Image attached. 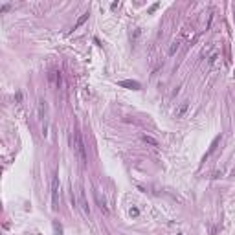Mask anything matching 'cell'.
<instances>
[{"instance_id": "1", "label": "cell", "mask_w": 235, "mask_h": 235, "mask_svg": "<svg viewBox=\"0 0 235 235\" xmlns=\"http://www.w3.org/2000/svg\"><path fill=\"white\" fill-rule=\"evenodd\" d=\"M70 145H72L74 154L77 156L79 164L85 167V165H86V147H85V141H83L81 132H79L77 129H74V131H72V134H70Z\"/></svg>"}, {"instance_id": "2", "label": "cell", "mask_w": 235, "mask_h": 235, "mask_svg": "<svg viewBox=\"0 0 235 235\" xmlns=\"http://www.w3.org/2000/svg\"><path fill=\"white\" fill-rule=\"evenodd\" d=\"M52 210H59V175H55L52 180Z\"/></svg>"}, {"instance_id": "3", "label": "cell", "mask_w": 235, "mask_h": 235, "mask_svg": "<svg viewBox=\"0 0 235 235\" xmlns=\"http://www.w3.org/2000/svg\"><path fill=\"white\" fill-rule=\"evenodd\" d=\"M94 196H96V202H98V208L101 210V213L103 215H108V206H107V200H105V196H101L98 189L94 191Z\"/></svg>"}, {"instance_id": "4", "label": "cell", "mask_w": 235, "mask_h": 235, "mask_svg": "<svg viewBox=\"0 0 235 235\" xmlns=\"http://www.w3.org/2000/svg\"><path fill=\"white\" fill-rule=\"evenodd\" d=\"M79 198H81V208H83L85 215L90 217V208H88V202H86V195H85V189H83V186H79Z\"/></svg>"}, {"instance_id": "5", "label": "cell", "mask_w": 235, "mask_h": 235, "mask_svg": "<svg viewBox=\"0 0 235 235\" xmlns=\"http://www.w3.org/2000/svg\"><path fill=\"white\" fill-rule=\"evenodd\" d=\"M119 86H123V88H131V90H140V88H141V85H140L138 81H131V79L119 81Z\"/></svg>"}, {"instance_id": "6", "label": "cell", "mask_w": 235, "mask_h": 235, "mask_svg": "<svg viewBox=\"0 0 235 235\" xmlns=\"http://www.w3.org/2000/svg\"><path fill=\"white\" fill-rule=\"evenodd\" d=\"M187 110H189V101H184V103H180V107L176 108L175 116L176 118H184L186 114H187Z\"/></svg>"}, {"instance_id": "7", "label": "cell", "mask_w": 235, "mask_h": 235, "mask_svg": "<svg viewBox=\"0 0 235 235\" xmlns=\"http://www.w3.org/2000/svg\"><path fill=\"white\" fill-rule=\"evenodd\" d=\"M46 110H48L46 108V101L44 99H39V110H37L39 112V119H44L46 118Z\"/></svg>"}, {"instance_id": "8", "label": "cell", "mask_w": 235, "mask_h": 235, "mask_svg": "<svg viewBox=\"0 0 235 235\" xmlns=\"http://www.w3.org/2000/svg\"><path fill=\"white\" fill-rule=\"evenodd\" d=\"M141 140H143L147 145H151V147H160V143H158V141H156L153 136H147V134H143V136H141Z\"/></svg>"}, {"instance_id": "9", "label": "cell", "mask_w": 235, "mask_h": 235, "mask_svg": "<svg viewBox=\"0 0 235 235\" xmlns=\"http://www.w3.org/2000/svg\"><path fill=\"white\" fill-rule=\"evenodd\" d=\"M86 20H88V13H83V15H81V17L77 19V22L74 24V30H77V28H81V26H83V24H85Z\"/></svg>"}, {"instance_id": "10", "label": "cell", "mask_w": 235, "mask_h": 235, "mask_svg": "<svg viewBox=\"0 0 235 235\" xmlns=\"http://www.w3.org/2000/svg\"><path fill=\"white\" fill-rule=\"evenodd\" d=\"M50 81L53 83V86H59V85H61V76H59V72H52V74H50Z\"/></svg>"}, {"instance_id": "11", "label": "cell", "mask_w": 235, "mask_h": 235, "mask_svg": "<svg viewBox=\"0 0 235 235\" xmlns=\"http://www.w3.org/2000/svg\"><path fill=\"white\" fill-rule=\"evenodd\" d=\"M219 141H220V136H217L215 140H213V143H211V147H210V151L206 153V156H204V160H206V158H208V156H210V154H211V153H213V151H215V149H217V143H219Z\"/></svg>"}, {"instance_id": "12", "label": "cell", "mask_w": 235, "mask_h": 235, "mask_svg": "<svg viewBox=\"0 0 235 235\" xmlns=\"http://www.w3.org/2000/svg\"><path fill=\"white\" fill-rule=\"evenodd\" d=\"M178 48H180V40H175L171 44V48H169V55H175L176 52H178Z\"/></svg>"}, {"instance_id": "13", "label": "cell", "mask_w": 235, "mask_h": 235, "mask_svg": "<svg viewBox=\"0 0 235 235\" xmlns=\"http://www.w3.org/2000/svg\"><path fill=\"white\" fill-rule=\"evenodd\" d=\"M53 230H55V235H62V226H61V222H53Z\"/></svg>"}, {"instance_id": "14", "label": "cell", "mask_w": 235, "mask_h": 235, "mask_svg": "<svg viewBox=\"0 0 235 235\" xmlns=\"http://www.w3.org/2000/svg\"><path fill=\"white\" fill-rule=\"evenodd\" d=\"M129 215H131V217H138V215H140V210H138V208H131Z\"/></svg>"}]
</instances>
